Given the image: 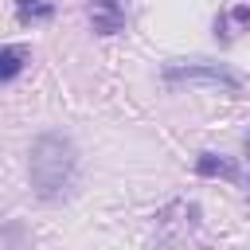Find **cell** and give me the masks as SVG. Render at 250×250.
Listing matches in <instances>:
<instances>
[{
	"instance_id": "1",
	"label": "cell",
	"mask_w": 250,
	"mask_h": 250,
	"mask_svg": "<svg viewBox=\"0 0 250 250\" xmlns=\"http://www.w3.org/2000/svg\"><path fill=\"white\" fill-rule=\"evenodd\" d=\"M27 176L39 199H62L74 188L78 176V152L74 141L62 133H39L27 148Z\"/></svg>"
},
{
	"instance_id": "2",
	"label": "cell",
	"mask_w": 250,
	"mask_h": 250,
	"mask_svg": "<svg viewBox=\"0 0 250 250\" xmlns=\"http://www.w3.org/2000/svg\"><path fill=\"white\" fill-rule=\"evenodd\" d=\"M164 82H211V86H223L230 94H238V74L227 70L223 62H168L164 66Z\"/></svg>"
},
{
	"instance_id": "3",
	"label": "cell",
	"mask_w": 250,
	"mask_h": 250,
	"mask_svg": "<svg viewBox=\"0 0 250 250\" xmlns=\"http://www.w3.org/2000/svg\"><path fill=\"white\" fill-rule=\"evenodd\" d=\"M90 12V27L98 35H117L125 27V4L121 0H86Z\"/></svg>"
},
{
	"instance_id": "4",
	"label": "cell",
	"mask_w": 250,
	"mask_h": 250,
	"mask_svg": "<svg viewBox=\"0 0 250 250\" xmlns=\"http://www.w3.org/2000/svg\"><path fill=\"white\" fill-rule=\"evenodd\" d=\"M195 172H199V176H223V180H238V168H234L227 156H219V152H199V156H195Z\"/></svg>"
},
{
	"instance_id": "5",
	"label": "cell",
	"mask_w": 250,
	"mask_h": 250,
	"mask_svg": "<svg viewBox=\"0 0 250 250\" xmlns=\"http://www.w3.org/2000/svg\"><path fill=\"white\" fill-rule=\"evenodd\" d=\"M31 55H27V47H20V43H8L4 51H0V82H12L20 70H23V62H27Z\"/></svg>"
},
{
	"instance_id": "6",
	"label": "cell",
	"mask_w": 250,
	"mask_h": 250,
	"mask_svg": "<svg viewBox=\"0 0 250 250\" xmlns=\"http://www.w3.org/2000/svg\"><path fill=\"white\" fill-rule=\"evenodd\" d=\"M55 16V4L51 0H16V20L20 23H43Z\"/></svg>"
},
{
	"instance_id": "7",
	"label": "cell",
	"mask_w": 250,
	"mask_h": 250,
	"mask_svg": "<svg viewBox=\"0 0 250 250\" xmlns=\"http://www.w3.org/2000/svg\"><path fill=\"white\" fill-rule=\"evenodd\" d=\"M246 156H250V137H246Z\"/></svg>"
}]
</instances>
